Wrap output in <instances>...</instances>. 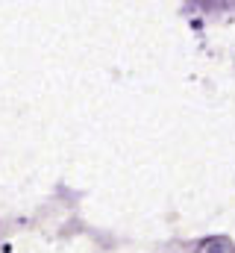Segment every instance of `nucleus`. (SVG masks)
Here are the masks:
<instances>
[]
</instances>
